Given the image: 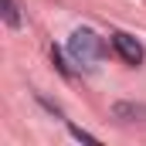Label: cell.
Wrapping results in <instances>:
<instances>
[{
	"label": "cell",
	"instance_id": "obj_1",
	"mask_svg": "<svg viewBox=\"0 0 146 146\" xmlns=\"http://www.w3.org/2000/svg\"><path fill=\"white\" fill-rule=\"evenodd\" d=\"M68 48H72V54H75V61H78V65H88V61H95V58L102 54V41L92 34V31H85V27L72 34Z\"/></svg>",
	"mask_w": 146,
	"mask_h": 146
},
{
	"label": "cell",
	"instance_id": "obj_2",
	"mask_svg": "<svg viewBox=\"0 0 146 146\" xmlns=\"http://www.w3.org/2000/svg\"><path fill=\"white\" fill-rule=\"evenodd\" d=\"M112 48L119 51V58H122L126 65H139V61H143V48H139V41H136L133 34H126V31L112 34Z\"/></svg>",
	"mask_w": 146,
	"mask_h": 146
},
{
	"label": "cell",
	"instance_id": "obj_3",
	"mask_svg": "<svg viewBox=\"0 0 146 146\" xmlns=\"http://www.w3.org/2000/svg\"><path fill=\"white\" fill-rule=\"evenodd\" d=\"M3 3H7V24L17 27V24H21V17H17V3H14V0H3Z\"/></svg>",
	"mask_w": 146,
	"mask_h": 146
},
{
	"label": "cell",
	"instance_id": "obj_4",
	"mask_svg": "<svg viewBox=\"0 0 146 146\" xmlns=\"http://www.w3.org/2000/svg\"><path fill=\"white\" fill-rule=\"evenodd\" d=\"M72 133L78 136V139H85V143H95V136H92V133H85V129H78V126H72Z\"/></svg>",
	"mask_w": 146,
	"mask_h": 146
}]
</instances>
